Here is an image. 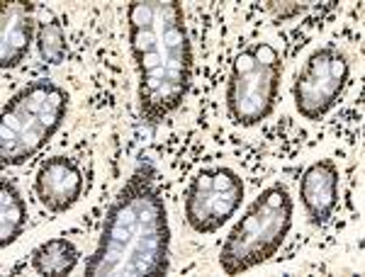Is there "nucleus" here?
Listing matches in <instances>:
<instances>
[{
	"instance_id": "nucleus-14",
	"label": "nucleus",
	"mask_w": 365,
	"mask_h": 277,
	"mask_svg": "<svg viewBox=\"0 0 365 277\" xmlns=\"http://www.w3.org/2000/svg\"><path fill=\"white\" fill-rule=\"evenodd\" d=\"M273 10L278 13V17H287V15H295V13H299V5H273Z\"/></svg>"
},
{
	"instance_id": "nucleus-11",
	"label": "nucleus",
	"mask_w": 365,
	"mask_h": 277,
	"mask_svg": "<svg viewBox=\"0 0 365 277\" xmlns=\"http://www.w3.org/2000/svg\"><path fill=\"white\" fill-rule=\"evenodd\" d=\"M78 265V249L68 239H51L32 251L34 273L46 277L68 275Z\"/></svg>"
},
{
	"instance_id": "nucleus-2",
	"label": "nucleus",
	"mask_w": 365,
	"mask_h": 277,
	"mask_svg": "<svg viewBox=\"0 0 365 277\" xmlns=\"http://www.w3.org/2000/svg\"><path fill=\"white\" fill-rule=\"evenodd\" d=\"M129 46L139 70V110L149 125L182 105L192 73V49L182 8L175 0L132 3L127 10Z\"/></svg>"
},
{
	"instance_id": "nucleus-7",
	"label": "nucleus",
	"mask_w": 365,
	"mask_h": 277,
	"mask_svg": "<svg viewBox=\"0 0 365 277\" xmlns=\"http://www.w3.org/2000/svg\"><path fill=\"white\" fill-rule=\"evenodd\" d=\"M349 61L334 46L317 49L302 70L297 73L292 95H295V108L304 120H322L329 110L336 105L339 95L349 83Z\"/></svg>"
},
{
	"instance_id": "nucleus-3",
	"label": "nucleus",
	"mask_w": 365,
	"mask_h": 277,
	"mask_svg": "<svg viewBox=\"0 0 365 277\" xmlns=\"http://www.w3.org/2000/svg\"><path fill=\"white\" fill-rule=\"evenodd\" d=\"M68 110L63 88L46 78L32 80L3 110L0 125V158L3 166H20L56 134Z\"/></svg>"
},
{
	"instance_id": "nucleus-13",
	"label": "nucleus",
	"mask_w": 365,
	"mask_h": 277,
	"mask_svg": "<svg viewBox=\"0 0 365 277\" xmlns=\"http://www.w3.org/2000/svg\"><path fill=\"white\" fill-rule=\"evenodd\" d=\"M37 46L46 63H61L66 56V37L63 27L54 15H46L37 27Z\"/></svg>"
},
{
	"instance_id": "nucleus-8",
	"label": "nucleus",
	"mask_w": 365,
	"mask_h": 277,
	"mask_svg": "<svg viewBox=\"0 0 365 277\" xmlns=\"http://www.w3.org/2000/svg\"><path fill=\"white\" fill-rule=\"evenodd\" d=\"M34 192L39 202L51 211H66L81 199L83 173L66 156H54L44 161L34 178Z\"/></svg>"
},
{
	"instance_id": "nucleus-12",
	"label": "nucleus",
	"mask_w": 365,
	"mask_h": 277,
	"mask_svg": "<svg viewBox=\"0 0 365 277\" xmlns=\"http://www.w3.org/2000/svg\"><path fill=\"white\" fill-rule=\"evenodd\" d=\"M27 224L25 199L17 192V187L10 180L0 182V246L8 249L15 244Z\"/></svg>"
},
{
	"instance_id": "nucleus-5",
	"label": "nucleus",
	"mask_w": 365,
	"mask_h": 277,
	"mask_svg": "<svg viewBox=\"0 0 365 277\" xmlns=\"http://www.w3.org/2000/svg\"><path fill=\"white\" fill-rule=\"evenodd\" d=\"M282 63L273 44L258 42L234 58L227 83L229 120L239 127H253L273 112L280 90Z\"/></svg>"
},
{
	"instance_id": "nucleus-4",
	"label": "nucleus",
	"mask_w": 365,
	"mask_h": 277,
	"mask_svg": "<svg viewBox=\"0 0 365 277\" xmlns=\"http://www.w3.org/2000/svg\"><path fill=\"white\" fill-rule=\"evenodd\" d=\"M292 211V197L282 185L263 190L229 231L220 256L222 270L227 275H241L273 258L290 234Z\"/></svg>"
},
{
	"instance_id": "nucleus-10",
	"label": "nucleus",
	"mask_w": 365,
	"mask_h": 277,
	"mask_svg": "<svg viewBox=\"0 0 365 277\" xmlns=\"http://www.w3.org/2000/svg\"><path fill=\"white\" fill-rule=\"evenodd\" d=\"M32 44V3L10 0L0 13V66L13 68Z\"/></svg>"
},
{
	"instance_id": "nucleus-1",
	"label": "nucleus",
	"mask_w": 365,
	"mask_h": 277,
	"mask_svg": "<svg viewBox=\"0 0 365 277\" xmlns=\"http://www.w3.org/2000/svg\"><path fill=\"white\" fill-rule=\"evenodd\" d=\"M168 239L166 204L154 182V168L139 166L105 216L86 275H166Z\"/></svg>"
},
{
	"instance_id": "nucleus-6",
	"label": "nucleus",
	"mask_w": 365,
	"mask_h": 277,
	"mask_svg": "<svg viewBox=\"0 0 365 277\" xmlns=\"http://www.w3.org/2000/svg\"><path fill=\"white\" fill-rule=\"evenodd\" d=\"M244 199V182L232 168H205L185 192V219L197 234H212L234 216Z\"/></svg>"
},
{
	"instance_id": "nucleus-9",
	"label": "nucleus",
	"mask_w": 365,
	"mask_h": 277,
	"mask_svg": "<svg viewBox=\"0 0 365 277\" xmlns=\"http://www.w3.org/2000/svg\"><path fill=\"white\" fill-rule=\"evenodd\" d=\"M299 197L307 209L309 219L324 224L331 216L339 199V168L334 161H317L304 170L299 182Z\"/></svg>"
}]
</instances>
